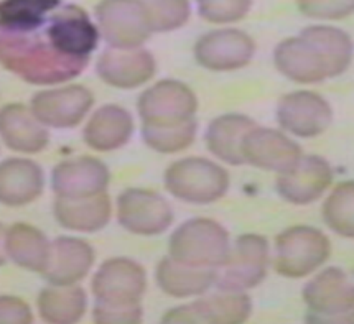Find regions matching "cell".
<instances>
[{"mask_svg": "<svg viewBox=\"0 0 354 324\" xmlns=\"http://www.w3.org/2000/svg\"><path fill=\"white\" fill-rule=\"evenodd\" d=\"M99 40L97 25L88 12L62 2L28 25H0V66L28 84H66L89 66Z\"/></svg>", "mask_w": 354, "mask_h": 324, "instance_id": "1", "label": "cell"}, {"mask_svg": "<svg viewBox=\"0 0 354 324\" xmlns=\"http://www.w3.org/2000/svg\"><path fill=\"white\" fill-rule=\"evenodd\" d=\"M163 187L171 198L187 204L206 206L223 200L230 191V173L205 157L180 158L163 173Z\"/></svg>", "mask_w": 354, "mask_h": 324, "instance_id": "2", "label": "cell"}, {"mask_svg": "<svg viewBox=\"0 0 354 324\" xmlns=\"http://www.w3.org/2000/svg\"><path fill=\"white\" fill-rule=\"evenodd\" d=\"M330 256L331 242L322 229L297 224L275 237L270 263L283 278L300 280L322 269Z\"/></svg>", "mask_w": 354, "mask_h": 324, "instance_id": "3", "label": "cell"}, {"mask_svg": "<svg viewBox=\"0 0 354 324\" xmlns=\"http://www.w3.org/2000/svg\"><path fill=\"white\" fill-rule=\"evenodd\" d=\"M227 229L209 218H192L181 222L168 239V256L201 269H219L230 257Z\"/></svg>", "mask_w": 354, "mask_h": 324, "instance_id": "4", "label": "cell"}, {"mask_svg": "<svg viewBox=\"0 0 354 324\" xmlns=\"http://www.w3.org/2000/svg\"><path fill=\"white\" fill-rule=\"evenodd\" d=\"M306 323H354V283L339 267H326L301 288Z\"/></svg>", "mask_w": 354, "mask_h": 324, "instance_id": "5", "label": "cell"}, {"mask_svg": "<svg viewBox=\"0 0 354 324\" xmlns=\"http://www.w3.org/2000/svg\"><path fill=\"white\" fill-rule=\"evenodd\" d=\"M272 262L269 240L259 234H243L231 244L230 257L216 269L214 288L249 292L267 278Z\"/></svg>", "mask_w": 354, "mask_h": 324, "instance_id": "6", "label": "cell"}, {"mask_svg": "<svg viewBox=\"0 0 354 324\" xmlns=\"http://www.w3.org/2000/svg\"><path fill=\"white\" fill-rule=\"evenodd\" d=\"M94 21L112 48H139L153 35L144 0H99Z\"/></svg>", "mask_w": 354, "mask_h": 324, "instance_id": "7", "label": "cell"}, {"mask_svg": "<svg viewBox=\"0 0 354 324\" xmlns=\"http://www.w3.org/2000/svg\"><path fill=\"white\" fill-rule=\"evenodd\" d=\"M115 218L124 231L142 237L163 234L175 221L170 202L147 188H125L115 201Z\"/></svg>", "mask_w": 354, "mask_h": 324, "instance_id": "8", "label": "cell"}, {"mask_svg": "<svg viewBox=\"0 0 354 324\" xmlns=\"http://www.w3.org/2000/svg\"><path fill=\"white\" fill-rule=\"evenodd\" d=\"M205 293L192 303L175 306L163 314L165 324H243L252 314L248 292L219 290Z\"/></svg>", "mask_w": 354, "mask_h": 324, "instance_id": "9", "label": "cell"}, {"mask_svg": "<svg viewBox=\"0 0 354 324\" xmlns=\"http://www.w3.org/2000/svg\"><path fill=\"white\" fill-rule=\"evenodd\" d=\"M93 90L83 84H56L38 90L30 101L35 117L48 128H75L93 111Z\"/></svg>", "mask_w": 354, "mask_h": 324, "instance_id": "10", "label": "cell"}, {"mask_svg": "<svg viewBox=\"0 0 354 324\" xmlns=\"http://www.w3.org/2000/svg\"><path fill=\"white\" fill-rule=\"evenodd\" d=\"M195 90L178 79H162L147 88L137 99L142 125H174L196 119Z\"/></svg>", "mask_w": 354, "mask_h": 324, "instance_id": "11", "label": "cell"}, {"mask_svg": "<svg viewBox=\"0 0 354 324\" xmlns=\"http://www.w3.org/2000/svg\"><path fill=\"white\" fill-rule=\"evenodd\" d=\"M94 301L106 305L142 303L147 292V271L142 263L129 257L107 258L91 280Z\"/></svg>", "mask_w": 354, "mask_h": 324, "instance_id": "12", "label": "cell"}, {"mask_svg": "<svg viewBox=\"0 0 354 324\" xmlns=\"http://www.w3.org/2000/svg\"><path fill=\"white\" fill-rule=\"evenodd\" d=\"M256 41L239 28H216L198 38L193 46L195 61L214 73L243 69L254 59Z\"/></svg>", "mask_w": 354, "mask_h": 324, "instance_id": "13", "label": "cell"}, {"mask_svg": "<svg viewBox=\"0 0 354 324\" xmlns=\"http://www.w3.org/2000/svg\"><path fill=\"white\" fill-rule=\"evenodd\" d=\"M275 117L285 133L299 138L323 135L333 124V109L313 90H293L279 99Z\"/></svg>", "mask_w": 354, "mask_h": 324, "instance_id": "14", "label": "cell"}, {"mask_svg": "<svg viewBox=\"0 0 354 324\" xmlns=\"http://www.w3.org/2000/svg\"><path fill=\"white\" fill-rule=\"evenodd\" d=\"M244 165H250L264 171L283 173L295 168L304 157L300 145L283 131L269 127H252L245 133L243 146Z\"/></svg>", "mask_w": 354, "mask_h": 324, "instance_id": "15", "label": "cell"}, {"mask_svg": "<svg viewBox=\"0 0 354 324\" xmlns=\"http://www.w3.org/2000/svg\"><path fill=\"white\" fill-rule=\"evenodd\" d=\"M109 183V168L102 160L89 155L62 160L51 171V189L56 198L63 200H81L107 193Z\"/></svg>", "mask_w": 354, "mask_h": 324, "instance_id": "16", "label": "cell"}, {"mask_svg": "<svg viewBox=\"0 0 354 324\" xmlns=\"http://www.w3.org/2000/svg\"><path fill=\"white\" fill-rule=\"evenodd\" d=\"M96 75L102 83L115 89L131 90L153 79L157 61L152 51L139 48H112L107 46L97 56Z\"/></svg>", "mask_w": 354, "mask_h": 324, "instance_id": "17", "label": "cell"}, {"mask_svg": "<svg viewBox=\"0 0 354 324\" xmlns=\"http://www.w3.org/2000/svg\"><path fill=\"white\" fill-rule=\"evenodd\" d=\"M333 166L326 158L319 155H304L293 170L277 175L275 191L290 204L306 206L322 200L333 184Z\"/></svg>", "mask_w": 354, "mask_h": 324, "instance_id": "18", "label": "cell"}, {"mask_svg": "<svg viewBox=\"0 0 354 324\" xmlns=\"http://www.w3.org/2000/svg\"><path fill=\"white\" fill-rule=\"evenodd\" d=\"M272 59L280 75L297 84H319L331 79L325 56L300 33L277 43Z\"/></svg>", "mask_w": 354, "mask_h": 324, "instance_id": "19", "label": "cell"}, {"mask_svg": "<svg viewBox=\"0 0 354 324\" xmlns=\"http://www.w3.org/2000/svg\"><path fill=\"white\" fill-rule=\"evenodd\" d=\"M0 138L12 152L35 155L48 149L51 135L30 106L10 102L0 107Z\"/></svg>", "mask_w": 354, "mask_h": 324, "instance_id": "20", "label": "cell"}, {"mask_svg": "<svg viewBox=\"0 0 354 324\" xmlns=\"http://www.w3.org/2000/svg\"><path fill=\"white\" fill-rule=\"evenodd\" d=\"M96 262V250L88 240L73 236H59L51 240L48 269L41 276L48 285L81 283Z\"/></svg>", "mask_w": 354, "mask_h": 324, "instance_id": "21", "label": "cell"}, {"mask_svg": "<svg viewBox=\"0 0 354 324\" xmlns=\"http://www.w3.org/2000/svg\"><path fill=\"white\" fill-rule=\"evenodd\" d=\"M133 131L131 112L119 104H104L86 120L83 142L94 152H114L131 142Z\"/></svg>", "mask_w": 354, "mask_h": 324, "instance_id": "22", "label": "cell"}, {"mask_svg": "<svg viewBox=\"0 0 354 324\" xmlns=\"http://www.w3.org/2000/svg\"><path fill=\"white\" fill-rule=\"evenodd\" d=\"M45 191V171L37 162L12 157L0 162V204L21 207L35 202Z\"/></svg>", "mask_w": 354, "mask_h": 324, "instance_id": "23", "label": "cell"}, {"mask_svg": "<svg viewBox=\"0 0 354 324\" xmlns=\"http://www.w3.org/2000/svg\"><path fill=\"white\" fill-rule=\"evenodd\" d=\"M216 270L187 265L165 256L155 267V283L165 295L185 300L198 298L214 287Z\"/></svg>", "mask_w": 354, "mask_h": 324, "instance_id": "24", "label": "cell"}, {"mask_svg": "<svg viewBox=\"0 0 354 324\" xmlns=\"http://www.w3.org/2000/svg\"><path fill=\"white\" fill-rule=\"evenodd\" d=\"M53 216L63 229L80 234H94L102 231L112 218V201L109 194L102 193L81 200L56 198Z\"/></svg>", "mask_w": 354, "mask_h": 324, "instance_id": "25", "label": "cell"}, {"mask_svg": "<svg viewBox=\"0 0 354 324\" xmlns=\"http://www.w3.org/2000/svg\"><path fill=\"white\" fill-rule=\"evenodd\" d=\"M254 119L244 114H223L211 120L205 132V145L216 160L231 166L244 165L243 140L250 128L256 127Z\"/></svg>", "mask_w": 354, "mask_h": 324, "instance_id": "26", "label": "cell"}, {"mask_svg": "<svg viewBox=\"0 0 354 324\" xmlns=\"http://www.w3.org/2000/svg\"><path fill=\"white\" fill-rule=\"evenodd\" d=\"M8 260L20 269L43 274L50 265L51 242L40 229L27 222H15L6 232Z\"/></svg>", "mask_w": 354, "mask_h": 324, "instance_id": "27", "label": "cell"}, {"mask_svg": "<svg viewBox=\"0 0 354 324\" xmlns=\"http://www.w3.org/2000/svg\"><path fill=\"white\" fill-rule=\"evenodd\" d=\"M40 318L50 324H75L88 311V295L80 285H48L37 298Z\"/></svg>", "mask_w": 354, "mask_h": 324, "instance_id": "28", "label": "cell"}, {"mask_svg": "<svg viewBox=\"0 0 354 324\" xmlns=\"http://www.w3.org/2000/svg\"><path fill=\"white\" fill-rule=\"evenodd\" d=\"M300 35L312 41L325 56L330 66L331 79L346 73L351 66L354 43L344 30L331 27V25H312L301 30Z\"/></svg>", "mask_w": 354, "mask_h": 324, "instance_id": "29", "label": "cell"}, {"mask_svg": "<svg viewBox=\"0 0 354 324\" xmlns=\"http://www.w3.org/2000/svg\"><path fill=\"white\" fill-rule=\"evenodd\" d=\"M198 133V120L174 125H142V142L153 152L162 155H174L187 150L195 144Z\"/></svg>", "mask_w": 354, "mask_h": 324, "instance_id": "30", "label": "cell"}, {"mask_svg": "<svg viewBox=\"0 0 354 324\" xmlns=\"http://www.w3.org/2000/svg\"><path fill=\"white\" fill-rule=\"evenodd\" d=\"M323 222L336 236L354 239V181L338 183L322 207Z\"/></svg>", "mask_w": 354, "mask_h": 324, "instance_id": "31", "label": "cell"}, {"mask_svg": "<svg viewBox=\"0 0 354 324\" xmlns=\"http://www.w3.org/2000/svg\"><path fill=\"white\" fill-rule=\"evenodd\" d=\"M153 33H168L183 28L192 17L189 0H144Z\"/></svg>", "mask_w": 354, "mask_h": 324, "instance_id": "32", "label": "cell"}, {"mask_svg": "<svg viewBox=\"0 0 354 324\" xmlns=\"http://www.w3.org/2000/svg\"><path fill=\"white\" fill-rule=\"evenodd\" d=\"M196 12L213 25H232L249 15L254 0H195Z\"/></svg>", "mask_w": 354, "mask_h": 324, "instance_id": "33", "label": "cell"}, {"mask_svg": "<svg viewBox=\"0 0 354 324\" xmlns=\"http://www.w3.org/2000/svg\"><path fill=\"white\" fill-rule=\"evenodd\" d=\"M300 14L306 19L336 21L354 14V0H297Z\"/></svg>", "mask_w": 354, "mask_h": 324, "instance_id": "34", "label": "cell"}, {"mask_svg": "<svg viewBox=\"0 0 354 324\" xmlns=\"http://www.w3.org/2000/svg\"><path fill=\"white\" fill-rule=\"evenodd\" d=\"M93 321L97 324H139L144 321V308L137 305H106L94 301Z\"/></svg>", "mask_w": 354, "mask_h": 324, "instance_id": "35", "label": "cell"}, {"mask_svg": "<svg viewBox=\"0 0 354 324\" xmlns=\"http://www.w3.org/2000/svg\"><path fill=\"white\" fill-rule=\"evenodd\" d=\"M33 319L27 301L14 295H0V324H32Z\"/></svg>", "mask_w": 354, "mask_h": 324, "instance_id": "36", "label": "cell"}, {"mask_svg": "<svg viewBox=\"0 0 354 324\" xmlns=\"http://www.w3.org/2000/svg\"><path fill=\"white\" fill-rule=\"evenodd\" d=\"M6 232L7 229L0 222V267H3L8 260L7 257V250H6Z\"/></svg>", "mask_w": 354, "mask_h": 324, "instance_id": "37", "label": "cell"}]
</instances>
